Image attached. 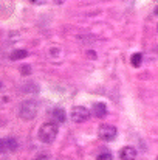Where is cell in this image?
<instances>
[{"instance_id":"1","label":"cell","mask_w":158,"mask_h":160,"mask_svg":"<svg viewBox=\"0 0 158 160\" xmlns=\"http://www.w3.org/2000/svg\"><path fill=\"white\" fill-rule=\"evenodd\" d=\"M37 110H39V103L36 100H26L19 107V115L23 120H33L37 115Z\"/></svg>"},{"instance_id":"2","label":"cell","mask_w":158,"mask_h":160,"mask_svg":"<svg viewBox=\"0 0 158 160\" xmlns=\"http://www.w3.org/2000/svg\"><path fill=\"white\" fill-rule=\"evenodd\" d=\"M57 135V126L56 123H44L39 129V138L44 142V143H51L54 142Z\"/></svg>"},{"instance_id":"3","label":"cell","mask_w":158,"mask_h":160,"mask_svg":"<svg viewBox=\"0 0 158 160\" xmlns=\"http://www.w3.org/2000/svg\"><path fill=\"white\" fill-rule=\"evenodd\" d=\"M116 128L115 126H112V124H103V126H99V129H98V135H99V138L101 140H104V142H112L115 137H116Z\"/></svg>"},{"instance_id":"4","label":"cell","mask_w":158,"mask_h":160,"mask_svg":"<svg viewBox=\"0 0 158 160\" xmlns=\"http://www.w3.org/2000/svg\"><path fill=\"white\" fill-rule=\"evenodd\" d=\"M89 117H90V112L84 106H74L71 109V120L74 123H84L89 120Z\"/></svg>"},{"instance_id":"5","label":"cell","mask_w":158,"mask_h":160,"mask_svg":"<svg viewBox=\"0 0 158 160\" xmlns=\"http://www.w3.org/2000/svg\"><path fill=\"white\" fill-rule=\"evenodd\" d=\"M136 159V149L133 146H124L119 151V160H135Z\"/></svg>"},{"instance_id":"6","label":"cell","mask_w":158,"mask_h":160,"mask_svg":"<svg viewBox=\"0 0 158 160\" xmlns=\"http://www.w3.org/2000/svg\"><path fill=\"white\" fill-rule=\"evenodd\" d=\"M92 113L96 117V118H104L107 115V107L104 103H95L92 107Z\"/></svg>"},{"instance_id":"7","label":"cell","mask_w":158,"mask_h":160,"mask_svg":"<svg viewBox=\"0 0 158 160\" xmlns=\"http://www.w3.org/2000/svg\"><path fill=\"white\" fill-rule=\"evenodd\" d=\"M2 149L3 151H9V152H14L17 149V140L16 138H5L2 142Z\"/></svg>"},{"instance_id":"8","label":"cell","mask_w":158,"mask_h":160,"mask_svg":"<svg viewBox=\"0 0 158 160\" xmlns=\"http://www.w3.org/2000/svg\"><path fill=\"white\" fill-rule=\"evenodd\" d=\"M53 118L57 121V123H64L65 121V110L60 109V107H56L53 110Z\"/></svg>"},{"instance_id":"9","label":"cell","mask_w":158,"mask_h":160,"mask_svg":"<svg viewBox=\"0 0 158 160\" xmlns=\"http://www.w3.org/2000/svg\"><path fill=\"white\" fill-rule=\"evenodd\" d=\"M26 56H28V52H26V50H16V52L11 53V59H12V61H19V59H23V58H26Z\"/></svg>"},{"instance_id":"10","label":"cell","mask_w":158,"mask_h":160,"mask_svg":"<svg viewBox=\"0 0 158 160\" xmlns=\"http://www.w3.org/2000/svg\"><path fill=\"white\" fill-rule=\"evenodd\" d=\"M141 61H143L141 53H135V54H132V58H130V62H132V65H133V67L141 65Z\"/></svg>"},{"instance_id":"11","label":"cell","mask_w":158,"mask_h":160,"mask_svg":"<svg viewBox=\"0 0 158 160\" xmlns=\"http://www.w3.org/2000/svg\"><path fill=\"white\" fill-rule=\"evenodd\" d=\"M96 160H115V159H113V156H112L110 152H103V154L98 156Z\"/></svg>"},{"instance_id":"12","label":"cell","mask_w":158,"mask_h":160,"mask_svg":"<svg viewBox=\"0 0 158 160\" xmlns=\"http://www.w3.org/2000/svg\"><path fill=\"white\" fill-rule=\"evenodd\" d=\"M20 72H22L23 75H30V73H31V68H30V65H28V64H25V65H22V67H20Z\"/></svg>"},{"instance_id":"13","label":"cell","mask_w":158,"mask_h":160,"mask_svg":"<svg viewBox=\"0 0 158 160\" xmlns=\"http://www.w3.org/2000/svg\"><path fill=\"white\" fill-rule=\"evenodd\" d=\"M33 160H50V157H48L47 154H37Z\"/></svg>"},{"instance_id":"14","label":"cell","mask_w":158,"mask_h":160,"mask_svg":"<svg viewBox=\"0 0 158 160\" xmlns=\"http://www.w3.org/2000/svg\"><path fill=\"white\" fill-rule=\"evenodd\" d=\"M85 54H87V56H89L90 59H96V53H95L93 50H89V52H87Z\"/></svg>"},{"instance_id":"15","label":"cell","mask_w":158,"mask_h":160,"mask_svg":"<svg viewBox=\"0 0 158 160\" xmlns=\"http://www.w3.org/2000/svg\"><path fill=\"white\" fill-rule=\"evenodd\" d=\"M31 3H34V5H44L47 0H30Z\"/></svg>"},{"instance_id":"16","label":"cell","mask_w":158,"mask_h":160,"mask_svg":"<svg viewBox=\"0 0 158 160\" xmlns=\"http://www.w3.org/2000/svg\"><path fill=\"white\" fill-rule=\"evenodd\" d=\"M53 2H54V3H57V5H62L65 0H53Z\"/></svg>"},{"instance_id":"17","label":"cell","mask_w":158,"mask_h":160,"mask_svg":"<svg viewBox=\"0 0 158 160\" xmlns=\"http://www.w3.org/2000/svg\"><path fill=\"white\" fill-rule=\"evenodd\" d=\"M155 14H157V16H158V6H157V8H155Z\"/></svg>"},{"instance_id":"18","label":"cell","mask_w":158,"mask_h":160,"mask_svg":"<svg viewBox=\"0 0 158 160\" xmlns=\"http://www.w3.org/2000/svg\"><path fill=\"white\" fill-rule=\"evenodd\" d=\"M157 160H158V157H157Z\"/></svg>"}]
</instances>
